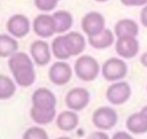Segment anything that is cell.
Masks as SVG:
<instances>
[{"label":"cell","mask_w":147,"mask_h":139,"mask_svg":"<svg viewBox=\"0 0 147 139\" xmlns=\"http://www.w3.org/2000/svg\"><path fill=\"white\" fill-rule=\"evenodd\" d=\"M8 67L15 82L22 86H31L36 80V72L32 60L24 52H16L9 57Z\"/></svg>","instance_id":"2"},{"label":"cell","mask_w":147,"mask_h":139,"mask_svg":"<svg viewBox=\"0 0 147 139\" xmlns=\"http://www.w3.org/2000/svg\"><path fill=\"white\" fill-rule=\"evenodd\" d=\"M140 22L142 26L147 28V5L142 6V9L140 11Z\"/></svg>","instance_id":"26"},{"label":"cell","mask_w":147,"mask_h":139,"mask_svg":"<svg viewBox=\"0 0 147 139\" xmlns=\"http://www.w3.org/2000/svg\"><path fill=\"white\" fill-rule=\"evenodd\" d=\"M95 1H98V2H105V1H108V0H95Z\"/></svg>","instance_id":"31"},{"label":"cell","mask_w":147,"mask_h":139,"mask_svg":"<svg viewBox=\"0 0 147 139\" xmlns=\"http://www.w3.org/2000/svg\"><path fill=\"white\" fill-rule=\"evenodd\" d=\"M131 96V86L126 82H115L106 91L107 100L115 106L123 105Z\"/></svg>","instance_id":"5"},{"label":"cell","mask_w":147,"mask_h":139,"mask_svg":"<svg viewBox=\"0 0 147 139\" xmlns=\"http://www.w3.org/2000/svg\"><path fill=\"white\" fill-rule=\"evenodd\" d=\"M92 122L100 130H110L117 123V113L110 107H100L93 113Z\"/></svg>","instance_id":"6"},{"label":"cell","mask_w":147,"mask_h":139,"mask_svg":"<svg viewBox=\"0 0 147 139\" xmlns=\"http://www.w3.org/2000/svg\"><path fill=\"white\" fill-rule=\"evenodd\" d=\"M114 40H115V37L113 31L107 28H105L101 32L88 37V44L96 49H105L110 47L114 44Z\"/></svg>","instance_id":"16"},{"label":"cell","mask_w":147,"mask_h":139,"mask_svg":"<svg viewBox=\"0 0 147 139\" xmlns=\"http://www.w3.org/2000/svg\"><path fill=\"white\" fill-rule=\"evenodd\" d=\"M82 29L84 31V33L87 34V37L94 36L99 32H101L106 26V21L105 17L98 13V11H90L87 14L84 15V17L82 18Z\"/></svg>","instance_id":"7"},{"label":"cell","mask_w":147,"mask_h":139,"mask_svg":"<svg viewBox=\"0 0 147 139\" xmlns=\"http://www.w3.org/2000/svg\"><path fill=\"white\" fill-rule=\"evenodd\" d=\"M16 86L14 82L5 75H0V100H7L14 95Z\"/></svg>","instance_id":"21"},{"label":"cell","mask_w":147,"mask_h":139,"mask_svg":"<svg viewBox=\"0 0 147 139\" xmlns=\"http://www.w3.org/2000/svg\"><path fill=\"white\" fill-rule=\"evenodd\" d=\"M23 139H49V138H48L47 132L42 128L32 126V128H29L24 132Z\"/></svg>","instance_id":"22"},{"label":"cell","mask_w":147,"mask_h":139,"mask_svg":"<svg viewBox=\"0 0 147 139\" xmlns=\"http://www.w3.org/2000/svg\"><path fill=\"white\" fill-rule=\"evenodd\" d=\"M75 74L83 82H92L94 80L99 72L100 65L98 61L91 55H82L75 62Z\"/></svg>","instance_id":"3"},{"label":"cell","mask_w":147,"mask_h":139,"mask_svg":"<svg viewBox=\"0 0 147 139\" xmlns=\"http://www.w3.org/2000/svg\"><path fill=\"white\" fill-rule=\"evenodd\" d=\"M140 111H142V113H144V114H145V115L147 116V106H145V107H142Z\"/></svg>","instance_id":"29"},{"label":"cell","mask_w":147,"mask_h":139,"mask_svg":"<svg viewBox=\"0 0 147 139\" xmlns=\"http://www.w3.org/2000/svg\"><path fill=\"white\" fill-rule=\"evenodd\" d=\"M140 63L144 67L147 68V52H145L144 54H141V56H140Z\"/></svg>","instance_id":"28"},{"label":"cell","mask_w":147,"mask_h":139,"mask_svg":"<svg viewBox=\"0 0 147 139\" xmlns=\"http://www.w3.org/2000/svg\"><path fill=\"white\" fill-rule=\"evenodd\" d=\"M54 22H55V31L56 33H63L68 31L74 23V18L69 11L65 10H57L53 14Z\"/></svg>","instance_id":"19"},{"label":"cell","mask_w":147,"mask_h":139,"mask_svg":"<svg viewBox=\"0 0 147 139\" xmlns=\"http://www.w3.org/2000/svg\"><path fill=\"white\" fill-rule=\"evenodd\" d=\"M121 2L127 7H140L147 5V0H121Z\"/></svg>","instance_id":"24"},{"label":"cell","mask_w":147,"mask_h":139,"mask_svg":"<svg viewBox=\"0 0 147 139\" xmlns=\"http://www.w3.org/2000/svg\"><path fill=\"white\" fill-rule=\"evenodd\" d=\"M125 124H126L127 130L134 134L147 132V116L142 111H138V113L130 115Z\"/></svg>","instance_id":"17"},{"label":"cell","mask_w":147,"mask_h":139,"mask_svg":"<svg viewBox=\"0 0 147 139\" xmlns=\"http://www.w3.org/2000/svg\"><path fill=\"white\" fill-rule=\"evenodd\" d=\"M63 37V43L69 56H76L83 53L86 46V41L83 34L79 32H69Z\"/></svg>","instance_id":"13"},{"label":"cell","mask_w":147,"mask_h":139,"mask_svg":"<svg viewBox=\"0 0 147 139\" xmlns=\"http://www.w3.org/2000/svg\"><path fill=\"white\" fill-rule=\"evenodd\" d=\"M59 0H34V6L41 11H51L57 6Z\"/></svg>","instance_id":"23"},{"label":"cell","mask_w":147,"mask_h":139,"mask_svg":"<svg viewBox=\"0 0 147 139\" xmlns=\"http://www.w3.org/2000/svg\"><path fill=\"white\" fill-rule=\"evenodd\" d=\"M56 139H71V138H69V137H59Z\"/></svg>","instance_id":"30"},{"label":"cell","mask_w":147,"mask_h":139,"mask_svg":"<svg viewBox=\"0 0 147 139\" xmlns=\"http://www.w3.org/2000/svg\"><path fill=\"white\" fill-rule=\"evenodd\" d=\"M7 30L15 38H23L30 31V22L22 14L13 15L7 22Z\"/></svg>","instance_id":"12"},{"label":"cell","mask_w":147,"mask_h":139,"mask_svg":"<svg viewBox=\"0 0 147 139\" xmlns=\"http://www.w3.org/2000/svg\"><path fill=\"white\" fill-rule=\"evenodd\" d=\"M90 102V92L83 87L71 88L65 95V105L71 110H82Z\"/></svg>","instance_id":"8"},{"label":"cell","mask_w":147,"mask_h":139,"mask_svg":"<svg viewBox=\"0 0 147 139\" xmlns=\"http://www.w3.org/2000/svg\"><path fill=\"white\" fill-rule=\"evenodd\" d=\"M116 53L123 59H132L139 52V41L136 37L117 38L115 43Z\"/></svg>","instance_id":"11"},{"label":"cell","mask_w":147,"mask_h":139,"mask_svg":"<svg viewBox=\"0 0 147 139\" xmlns=\"http://www.w3.org/2000/svg\"><path fill=\"white\" fill-rule=\"evenodd\" d=\"M31 118L39 125L49 124L55 118L56 98L52 91L45 87L37 88L32 94Z\"/></svg>","instance_id":"1"},{"label":"cell","mask_w":147,"mask_h":139,"mask_svg":"<svg viewBox=\"0 0 147 139\" xmlns=\"http://www.w3.org/2000/svg\"><path fill=\"white\" fill-rule=\"evenodd\" d=\"M101 74L108 82H118L126 76L127 65L119 57H110L102 64Z\"/></svg>","instance_id":"4"},{"label":"cell","mask_w":147,"mask_h":139,"mask_svg":"<svg viewBox=\"0 0 147 139\" xmlns=\"http://www.w3.org/2000/svg\"><path fill=\"white\" fill-rule=\"evenodd\" d=\"M87 139H109V136L102 131H95L93 133H91Z\"/></svg>","instance_id":"25"},{"label":"cell","mask_w":147,"mask_h":139,"mask_svg":"<svg viewBox=\"0 0 147 139\" xmlns=\"http://www.w3.org/2000/svg\"><path fill=\"white\" fill-rule=\"evenodd\" d=\"M114 33L117 38L122 37H137L139 33V26L136 21L131 18L119 20L114 28Z\"/></svg>","instance_id":"15"},{"label":"cell","mask_w":147,"mask_h":139,"mask_svg":"<svg viewBox=\"0 0 147 139\" xmlns=\"http://www.w3.org/2000/svg\"><path fill=\"white\" fill-rule=\"evenodd\" d=\"M48 77H49V79H51V82L53 84H55V85H64V84L69 83V80L72 77L71 67L68 63L63 62V61L55 62L49 68Z\"/></svg>","instance_id":"9"},{"label":"cell","mask_w":147,"mask_h":139,"mask_svg":"<svg viewBox=\"0 0 147 139\" xmlns=\"http://www.w3.org/2000/svg\"><path fill=\"white\" fill-rule=\"evenodd\" d=\"M79 118L75 110H64L56 117V125L62 131H71L77 128Z\"/></svg>","instance_id":"18"},{"label":"cell","mask_w":147,"mask_h":139,"mask_svg":"<svg viewBox=\"0 0 147 139\" xmlns=\"http://www.w3.org/2000/svg\"><path fill=\"white\" fill-rule=\"evenodd\" d=\"M18 49V43L8 34H0V57H10Z\"/></svg>","instance_id":"20"},{"label":"cell","mask_w":147,"mask_h":139,"mask_svg":"<svg viewBox=\"0 0 147 139\" xmlns=\"http://www.w3.org/2000/svg\"><path fill=\"white\" fill-rule=\"evenodd\" d=\"M111 139H133V137H132L131 134L124 132V131H118V132H116V133L113 136Z\"/></svg>","instance_id":"27"},{"label":"cell","mask_w":147,"mask_h":139,"mask_svg":"<svg viewBox=\"0 0 147 139\" xmlns=\"http://www.w3.org/2000/svg\"><path fill=\"white\" fill-rule=\"evenodd\" d=\"M31 56L37 65H46L51 61V51L48 44L44 40H36L30 47Z\"/></svg>","instance_id":"14"},{"label":"cell","mask_w":147,"mask_h":139,"mask_svg":"<svg viewBox=\"0 0 147 139\" xmlns=\"http://www.w3.org/2000/svg\"><path fill=\"white\" fill-rule=\"evenodd\" d=\"M33 31L40 38H49L55 31V22L53 15L40 14L33 20Z\"/></svg>","instance_id":"10"}]
</instances>
